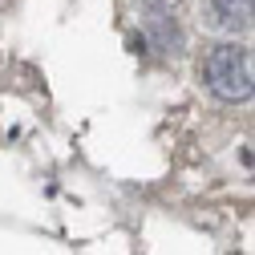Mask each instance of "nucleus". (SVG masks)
I'll list each match as a JSON object with an SVG mask.
<instances>
[{
    "label": "nucleus",
    "mask_w": 255,
    "mask_h": 255,
    "mask_svg": "<svg viewBox=\"0 0 255 255\" xmlns=\"http://www.w3.org/2000/svg\"><path fill=\"white\" fill-rule=\"evenodd\" d=\"M203 85L219 102H251L255 98V53L243 45H215L203 65H199Z\"/></svg>",
    "instance_id": "nucleus-1"
},
{
    "label": "nucleus",
    "mask_w": 255,
    "mask_h": 255,
    "mask_svg": "<svg viewBox=\"0 0 255 255\" xmlns=\"http://www.w3.org/2000/svg\"><path fill=\"white\" fill-rule=\"evenodd\" d=\"M203 20L215 33H247L255 24V0H203Z\"/></svg>",
    "instance_id": "nucleus-2"
},
{
    "label": "nucleus",
    "mask_w": 255,
    "mask_h": 255,
    "mask_svg": "<svg viewBox=\"0 0 255 255\" xmlns=\"http://www.w3.org/2000/svg\"><path fill=\"white\" fill-rule=\"evenodd\" d=\"M142 4L150 8V12H166V8H174L178 0H142Z\"/></svg>",
    "instance_id": "nucleus-3"
}]
</instances>
